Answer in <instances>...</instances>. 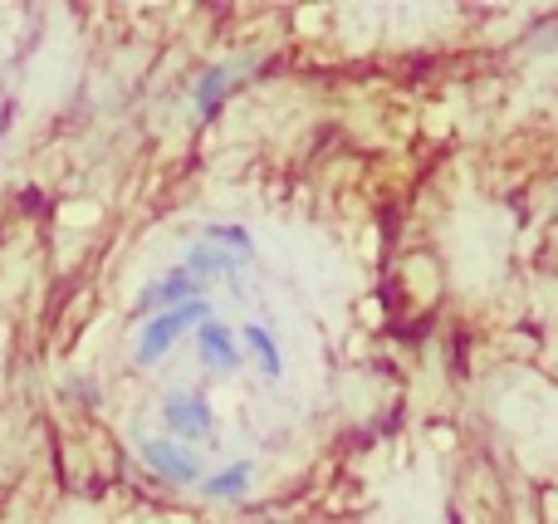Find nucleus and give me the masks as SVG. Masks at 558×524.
<instances>
[{
	"instance_id": "20e7f679",
	"label": "nucleus",
	"mask_w": 558,
	"mask_h": 524,
	"mask_svg": "<svg viewBox=\"0 0 558 524\" xmlns=\"http://www.w3.org/2000/svg\"><path fill=\"white\" fill-rule=\"evenodd\" d=\"M137 456L167 486H202V456H196V447H182L172 437H137Z\"/></svg>"
},
{
	"instance_id": "9b49d317",
	"label": "nucleus",
	"mask_w": 558,
	"mask_h": 524,
	"mask_svg": "<svg viewBox=\"0 0 558 524\" xmlns=\"http://www.w3.org/2000/svg\"><path fill=\"white\" fill-rule=\"evenodd\" d=\"M554 216H558V186H554Z\"/></svg>"
},
{
	"instance_id": "f257e3e1",
	"label": "nucleus",
	"mask_w": 558,
	"mask_h": 524,
	"mask_svg": "<svg viewBox=\"0 0 558 524\" xmlns=\"http://www.w3.org/2000/svg\"><path fill=\"white\" fill-rule=\"evenodd\" d=\"M211 319V300H192L182 304V309H167V314H153V319L137 324V368H157V363L167 358V353L177 349V339L192 329H202V324Z\"/></svg>"
},
{
	"instance_id": "6e6552de",
	"label": "nucleus",
	"mask_w": 558,
	"mask_h": 524,
	"mask_svg": "<svg viewBox=\"0 0 558 524\" xmlns=\"http://www.w3.org/2000/svg\"><path fill=\"white\" fill-rule=\"evenodd\" d=\"M241 349H245V358L265 373V378L279 382V373H284V353H279V339L265 329V324H245V329H241Z\"/></svg>"
},
{
	"instance_id": "1a4fd4ad",
	"label": "nucleus",
	"mask_w": 558,
	"mask_h": 524,
	"mask_svg": "<svg viewBox=\"0 0 558 524\" xmlns=\"http://www.w3.org/2000/svg\"><path fill=\"white\" fill-rule=\"evenodd\" d=\"M251 476H255L251 461H231V466L202 476V486H196V490H202L206 500H241L245 490H251Z\"/></svg>"
},
{
	"instance_id": "39448f33",
	"label": "nucleus",
	"mask_w": 558,
	"mask_h": 524,
	"mask_svg": "<svg viewBox=\"0 0 558 524\" xmlns=\"http://www.w3.org/2000/svg\"><path fill=\"white\" fill-rule=\"evenodd\" d=\"M192 300H206V284L196 280V275H186L182 265H177V270L157 275V280L147 284L143 294H137V314H133V319L143 324V319H153V314L182 309V304H192Z\"/></svg>"
},
{
	"instance_id": "f03ea898",
	"label": "nucleus",
	"mask_w": 558,
	"mask_h": 524,
	"mask_svg": "<svg viewBox=\"0 0 558 524\" xmlns=\"http://www.w3.org/2000/svg\"><path fill=\"white\" fill-rule=\"evenodd\" d=\"M162 427L172 441H182V447H196V441H216V412L211 402H206L202 388H177L162 398Z\"/></svg>"
},
{
	"instance_id": "9d476101",
	"label": "nucleus",
	"mask_w": 558,
	"mask_h": 524,
	"mask_svg": "<svg viewBox=\"0 0 558 524\" xmlns=\"http://www.w3.org/2000/svg\"><path fill=\"white\" fill-rule=\"evenodd\" d=\"M196 235H202V241H211V245H221V251H231V255H241L245 265L255 260V235L245 231V226H235V221H206Z\"/></svg>"
},
{
	"instance_id": "0eeeda50",
	"label": "nucleus",
	"mask_w": 558,
	"mask_h": 524,
	"mask_svg": "<svg viewBox=\"0 0 558 524\" xmlns=\"http://www.w3.org/2000/svg\"><path fill=\"white\" fill-rule=\"evenodd\" d=\"M182 270L196 275L202 284H206V280H231V284H241L245 260H241V255H231V251H221V245H211V241H192V245H186Z\"/></svg>"
},
{
	"instance_id": "423d86ee",
	"label": "nucleus",
	"mask_w": 558,
	"mask_h": 524,
	"mask_svg": "<svg viewBox=\"0 0 558 524\" xmlns=\"http://www.w3.org/2000/svg\"><path fill=\"white\" fill-rule=\"evenodd\" d=\"M196 358H202V368L211 373V378H231V373H241V363H245L241 333L211 314V319L196 329Z\"/></svg>"
},
{
	"instance_id": "7ed1b4c3",
	"label": "nucleus",
	"mask_w": 558,
	"mask_h": 524,
	"mask_svg": "<svg viewBox=\"0 0 558 524\" xmlns=\"http://www.w3.org/2000/svg\"><path fill=\"white\" fill-rule=\"evenodd\" d=\"M260 64H265V54H255V49H245V54H231V59H221V64H211L202 78H196V113L216 118L235 88L251 84V74H260Z\"/></svg>"
}]
</instances>
